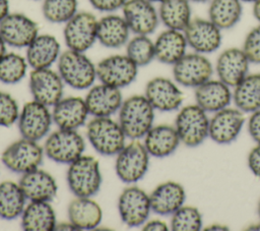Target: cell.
I'll return each instance as SVG.
<instances>
[{
	"label": "cell",
	"instance_id": "cell-1",
	"mask_svg": "<svg viewBox=\"0 0 260 231\" xmlns=\"http://www.w3.org/2000/svg\"><path fill=\"white\" fill-rule=\"evenodd\" d=\"M154 108L145 96L134 95L127 98L119 109V124L126 137L139 139L144 137L153 126Z\"/></svg>",
	"mask_w": 260,
	"mask_h": 231
},
{
	"label": "cell",
	"instance_id": "cell-2",
	"mask_svg": "<svg viewBox=\"0 0 260 231\" xmlns=\"http://www.w3.org/2000/svg\"><path fill=\"white\" fill-rule=\"evenodd\" d=\"M57 64L63 81L75 90L92 86L96 78V65L84 52L67 49L61 52Z\"/></svg>",
	"mask_w": 260,
	"mask_h": 231
},
{
	"label": "cell",
	"instance_id": "cell-3",
	"mask_svg": "<svg viewBox=\"0 0 260 231\" xmlns=\"http://www.w3.org/2000/svg\"><path fill=\"white\" fill-rule=\"evenodd\" d=\"M66 178L68 187L75 196L94 195L102 185L99 161L92 156H80L69 164Z\"/></svg>",
	"mask_w": 260,
	"mask_h": 231
},
{
	"label": "cell",
	"instance_id": "cell-4",
	"mask_svg": "<svg viewBox=\"0 0 260 231\" xmlns=\"http://www.w3.org/2000/svg\"><path fill=\"white\" fill-rule=\"evenodd\" d=\"M86 136L92 148L103 156L117 155L125 146L126 135L110 117H94L87 123Z\"/></svg>",
	"mask_w": 260,
	"mask_h": 231
},
{
	"label": "cell",
	"instance_id": "cell-5",
	"mask_svg": "<svg viewBox=\"0 0 260 231\" xmlns=\"http://www.w3.org/2000/svg\"><path fill=\"white\" fill-rule=\"evenodd\" d=\"M174 126L181 143L195 148L208 137L209 118L207 112L197 104L187 105L178 112Z\"/></svg>",
	"mask_w": 260,
	"mask_h": 231
},
{
	"label": "cell",
	"instance_id": "cell-6",
	"mask_svg": "<svg viewBox=\"0 0 260 231\" xmlns=\"http://www.w3.org/2000/svg\"><path fill=\"white\" fill-rule=\"evenodd\" d=\"M44 154V148L37 140L21 137L3 151L1 161L10 171L24 174L39 168Z\"/></svg>",
	"mask_w": 260,
	"mask_h": 231
},
{
	"label": "cell",
	"instance_id": "cell-7",
	"mask_svg": "<svg viewBox=\"0 0 260 231\" xmlns=\"http://www.w3.org/2000/svg\"><path fill=\"white\" fill-rule=\"evenodd\" d=\"M116 156V174L123 182L135 183L147 172L150 155L138 139L124 146Z\"/></svg>",
	"mask_w": 260,
	"mask_h": 231
},
{
	"label": "cell",
	"instance_id": "cell-8",
	"mask_svg": "<svg viewBox=\"0 0 260 231\" xmlns=\"http://www.w3.org/2000/svg\"><path fill=\"white\" fill-rule=\"evenodd\" d=\"M85 150V141L80 133L72 129H61L52 132L44 146L45 155L56 163L70 164Z\"/></svg>",
	"mask_w": 260,
	"mask_h": 231
},
{
	"label": "cell",
	"instance_id": "cell-9",
	"mask_svg": "<svg viewBox=\"0 0 260 231\" xmlns=\"http://www.w3.org/2000/svg\"><path fill=\"white\" fill-rule=\"evenodd\" d=\"M173 66L174 80L186 88H197L211 78L214 66L204 54L186 53Z\"/></svg>",
	"mask_w": 260,
	"mask_h": 231
},
{
	"label": "cell",
	"instance_id": "cell-10",
	"mask_svg": "<svg viewBox=\"0 0 260 231\" xmlns=\"http://www.w3.org/2000/svg\"><path fill=\"white\" fill-rule=\"evenodd\" d=\"M98 19L88 11H77L64 23L63 38L68 49L86 52L98 41Z\"/></svg>",
	"mask_w": 260,
	"mask_h": 231
},
{
	"label": "cell",
	"instance_id": "cell-11",
	"mask_svg": "<svg viewBox=\"0 0 260 231\" xmlns=\"http://www.w3.org/2000/svg\"><path fill=\"white\" fill-rule=\"evenodd\" d=\"M188 47L194 52L210 54L219 49L222 42V31L208 17H193L183 31Z\"/></svg>",
	"mask_w": 260,
	"mask_h": 231
},
{
	"label": "cell",
	"instance_id": "cell-12",
	"mask_svg": "<svg viewBox=\"0 0 260 231\" xmlns=\"http://www.w3.org/2000/svg\"><path fill=\"white\" fill-rule=\"evenodd\" d=\"M138 72V66L125 54L111 55L96 64V77L101 82L121 89L132 83Z\"/></svg>",
	"mask_w": 260,
	"mask_h": 231
},
{
	"label": "cell",
	"instance_id": "cell-13",
	"mask_svg": "<svg viewBox=\"0 0 260 231\" xmlns=\"http://www.w3.org/2000/svg\"><path fill=\"white\" fill-rule=\"evenodd\" d=\"M118 211L122 222L127 226L143 225L151 211L149 194L134 185L124 188L118 199Z\"/></svg>",
	"mask_w": 260,
	"mask_h": 231
},
{
	"label": "cell",
	"instance_id": "cell-14",
	"mask_svg": "<svg viewBox=\"0 0 260 231\" xmlns=\"http://www.w3.org/2000/svg\"><path fill=\"white\" fill-rule=\"evenodd\" d=\"M52 121L48 106L35 100L23 105L17 119L21 136L37 141L48 134Z\"/></svg>",
	"mask_w": 260,
	"mask_h": 231
},
{
	"label": "cell",
	"instance_id": "cell-15",
	"mask_svg": "<svg viewBox=\"0 0 260 231\" xmlns=\"http://www.w3.org/2000/svg\"><path fill=\"white\" fill-rule=\"evenodd\" d=\"M28 85L34 100L48 107L54 106L62 99L64 81L59 72L51 67L32 69Z\"/></svg>",
	"mask_w": 260,
	"mask_h": 231
},
{
	"label": "cell",
	"instance_id": "cell-16",
	"mask_svg": "<svg viewBox=\"0 0 260 231\" xmlns=\"http://www.w3.org/2000/svg\"><path fill=\"white\" fill-rule=\"evenodd\" d=\"M0 35L7 46L26 48L39 35V25L23 13L10 12L0 21Z\"/></svg>",
	"mask_w": 260,
	"mask_h": 231
},
{
	"label": "cell",
	"instance_id": "cell-17",
	"mask_svg": "<svg viewBox=\"0 0 260 231\" xmlns=\"http://www.w3.org/2000/svg\"><path fill=\"white\" fill-rule=\"evenodd\" d=\"M144 96L154 110L161 112L179 109L184 100L183 92L177 82L164 76L151 78L145 85Z\"/></svg>",
	"mask_w": 260,
	"mask_h": 231
},
{
	"label": "cell",
	"instance_id": "cell-18",
	"mask_svg": "<svg viewBox=\"0 0 260 231\" xmlns=\"http://www.w3.org/2000/svg\"><path fill=\"white\" fill-rule=\"evenodd\" d=\"M244 123V112L237 107H225L209 118L208 137L218 145H229L238 137Z\"/></svg>",
	"mask_w": 260,
	"mask_h": 231
},
{
	"label": "cell",
	"instance_id": "cell-19",
	"mask_svg": "<svg viewBox=\"0 0 260 231\" xmlns=\"http://www.w3.org/2000/svg\"><path fill=\"white\" fill-rule=\"evenodd\" d=\"M148 0H127L122 7L123 17L135 35L154 33L159 21L158 11Z\"/></svg>",
	"mask_w": 260,
	"mask_h": 231
},
{
	"label": "cell",
	"instance_id": "cell-20",
	"mask_svg": "<svg viewBox=\"0 0 260 231\" xmlns=\"http://www.w3.org/2000/svg\"><path fill=\"white\" fill-rule=\"evenodd\" d=\"M251 62L242 48L230 47L216 58L214 70L219 80L235 88L248 73Z\"/></svg>",
	"mask_w": 260,
	"mask_h": 231
},
{
	"label": "cell",
	"instance_id": "cell-21",
	"mask_svg": "<svg viewBox=\"0 0 260 231\" xmlns=\"http://www.w3.org/2000/svg\"><path fill=\"white\" fill-rule=\"evenodd\" d=\"M18 184L29 201H50L56 196L58 190L55 178L39 168L22 174Z\"/></svg>",
	"mask_w": 260,
	"mask_h": 231
},
{
	"label": "cell",
	"instance_id": "cell-22",
	"mask_svg": "<svg viewBox=\"0 0 260 231\" xmlns=\"http://www.w3.org/2000/svg\"><path fill=\"white\" fill-rule=\"evenodd\" d=\"M84 100L88 113L94 117H110L123 103L120 89L103 82L90 86Z\"/></svg>",
	"mask_w": 260,
	"mask_h": 231
},
{
	"label": "cell",
	"instance_id": "cell-23",
	"mask_svg": "<svg viewBox=\"0 0 260 231\" xmlns=\"http://www.w3.org/2000/svg\"><path fill=\"white\" fill-rule=\"evenodd\" d=\"M151 211L160 216H168L181 208L186 200L183 185L176 181L158 184L149 194Z\"/></svg>",
	"mask_w": 260,
	"mask_h": 231
},
{
	"label": "cell",
	"instance_id": "cell-24",
	"mask_svg": "<svg viewBox=\"0 0 260 231\" xmlns=\"http://www.w3.org/2000/svg\"><path fill=\"white\" fill-rule=\"evenodd\" d=\"M61 46L58 39L50 34H39L26 47L25 58L32 69L48 68L58 61Z\"/></svg>",
	"mask_w": 260,
	"mask_h": 231
},
{
	"label": "cell",
	"instance_id": "cell-25",
	"mask_svg": "<svg viewBox=\"0 0 260 231\" xmlns=\"http://www.w3.org/2000/svg\"><path fill=\"white\" fill-rule=\"evenodd\" d=\"M85 100L79 97L62 98L53 106V122L61 129L76 130L85 123L88 115Z\"/></svg>",
	"mask_w": 260,
	"mask_h": 231
},
{
	"label": "cell",
	"instance_id": "cell-26",
	"mask_svg": "<svg viewBox=\"0 0 260 231\" xmlns=\"http://www.w3.org/2000/svg\"><path fill=\"white\" fill-rule=\"evenodd\" d=\"M196 104L204 111L215 113L228 107L233 100L231 86L219 79H208L195 88Z\"/></svg>",
	"mask_w": 260,
	"mask_h": 231
},
{
	"label": "cell",
	"instance_id": "cell-27",
	"mask_svg": "<svg viewBox=\"0 0 260 231\" xmlns=\"http://www.w3.org/2000/svg\"><path fill=\"white\" fill-rule=\"evenodd\" d=\"M69 221L77 230H94L103 218L101 206L90 197L76 196L70 201L67 209Z\"/></svg>",
	"mask_w": 260,
	"mask_h": 231
},
{
	"label": "cell",
	"instance_id": "cell-28",
	"mask_svg": "<svg viewBox=\"0 0 260 231\" xmlns=\"http://www.w3.org/2000/svg\"><path fill=\"white\" fill-rule=\"evenodd\" d=\"M187 40L183 31L166 28L154 41L155 59L164 64L174 65L187 53Z\"/></svg>",
	"mask_w": 260,
	"mask_h": 231
},
{
	"label": "cell",
	"instance_id": "cell-29",
	"mask_svg": "<svg viewBox=\"0 0 260 231\" xmlns=\"http://www.w3.org/2000/svg\"><path fill=\"white\" fill-rule=\"evenodd\" d=\"M181 143L175 126L159 124L152 126L144 135V147L148 154L155 158L172 155Z\"/></svg>",
	"mask_w": 260,
	"mask_h": 231
},
{
	"label": "cell",
	"instance_id": "cell-30",
	"mask_svg": "<svg viewBox=\"0 0 260 231\" xmlns=\"http://www.w3.org/2000/svg\"><path fill=\"white\" fill-rule=\"evenodd\" d=\"M130 32L123 15L110 13L98 19L96 39L106 48L117 49L126 45Z\"/></svg>",
	"mask_w": 260,
	"mask_h": 231
},
{
	"label": "cell",
	"instance_id": "cell-31",
	"mask_svg": "<svg viewBox=\"0 0 260 231\" xmlns=\"http://www.w3.org/2000/svg\"><path fill=\"white\" fill-rule=\"evenodd\" d=\"M56 224L50 201H30L21 214V228L25 231H53Z\"/></svg>",
	"mask_w": 260,
	"mask_h": 231
},
{
	"label": "cell",
	"instance_id": "cell-32",
	"mask_svg": "<svg viewBox=\"0 0 260 231\" xmlns=\"http://www.w3.org/2000/svg\"><path fill=\"white\" fill-rule=\"evenodd\" d=\"M233 101L244 113L260 109V73H248L235 88Z\"/></svg>",
	"mask_w": 260,
	"mask_h": 231
},
{
	"label": "cell",
	"instance_id": "cell-33",
	"mask_svg": "<svg viewBox=\"0 0 260 231\" xmlns=\"http://www.w3.org/2000/svg\"><path fill=\"white\" fill-rule=\"evenodd\" d=\"M157 11L159 21L171 30L184 31L193 18L189 0H165L159 3Z\"/></svg>",
	"mask_w": 260,
	"mask_h": 231
},
{
	"label": "cell",
	"instance_id": "cell-34",
	"mask_svg": "<svg viewBox=\"0 0 260 231\" xmlns=\"http://www.w3.org/2000/svg\"><path fill=\"white\" fill-rule=\"evenodd\" d=\"M208 18L221 31L237 25L243 15L241 0H210L207 9Z\"/></svg>",
	"mask_w": 260,
	"mask_h": 231
},
{
	"label": "cell",
	"instance_id": "cell-35",
	"mask_svg": "<svg viewBox=\"0 0 260 231\" xmlns=\"http://www.w3.org/2000/svg\"><path fill=\"white\" fill-rule=\"evenodd\" d=\"M26 197L18 183L6 180L0 183V218L13 220L21 216Z\"/></svg>",
	"mask_w": 260,
	"mask_h": 231
},
{
	"label": "cell",
	"instance_id": "cell-36",
	"mask_svg": "<svg viewBox=\"0 0 260 231\" xmlns=\"http://www.w3.org/2000/svg\"><path fill=\"white\" fill-rule=\"evenodd\" d=\"M27 66L25 57L14 52H6L0 58V81L7 84L20 81L26 74Z\"/></svg>",
	"mask_w": 260,
	"mask_h": 231
},
{
	"label": "cell",
	"instance_id": "cell-37",
	"mask_svg": "<svg viewBox=\"0 0 260 231\" xmlns=\"http://www.w3.org/2000/svg\"><path fill=\"white\" fill-rule=\"evenodd\" d=\"M126 55L138 66H146L155 59L154 42L146 35H135L126 44Z\"/></svg>",
	"mask_w": 260,
	"mask_h": 231
},
{
	"label": "cell",
	"instance_id": "cell-38",
	"mask_svg": "<svg viewBox=\"0 0 260 231\" xmlns=\"http://www.w3.org/2000/svg\"><path fill=\"white\" fill-rule=\"evenodd\" d=\"M77 0H43V16L52 23H65L77 12Z\"/></svg>",
	"mask_w": 260,
	"mask_h": 231
},
{
	"label": "cell",
	"instance_id": "cell-39",
	"mask_svg": "<svg viewBox=\"0 0 260 231\" xmlns=\"http://www.w3.org/2000/svg\"><path fill=\"white\" fill-rule=\"evenodd\" d=\"M170 226L173 231H199L203 228L202 215L196 207L183 205L172 214Z\"/></svg>",
	"mask_w": 260,
	"mask_h": 231
},
{
	"label": "cell",
	"instance_id": "cell-40",
	"mask_svg": "<svg viewBox=\"0 0 260 231\" xmlns=\"http://www.w3.org/2000/svg\"><path fill=\"white\" fill-rule=\"evenodd\" d=\"M18 116L19 108L15 99L8 93L0 92V126H11Z\"/></svg>",
	"mask_w": 260,
	"mask_h": 231
},
{
	"label": "cell",
	"instance_id": "cell-41",
	"mask_svg": "<svg viewBox=\"0 0 260 231\" xmlns=\"http://www.w3.org/2000/svg\"><path fill=\"white\" fill-rule=\"evenodd\" d=\"M242 49L251 63L260 64V23L248 32Z\"/></svg>",
	"mask_w": 260,
	"mask_h": 231
},
{
	"label": "cell",
	"instance_id": "cell-42",
	"mask_svg": "<svg viewBox=\"0 0 260 231\" xmlns=\"http://www.w3.org/2000/svg\"><path fill=\"white\" fill-rule=\"evenodd\" d=\"M127 0H88L90 5L99 11L111 13L122 9Z\"/></svg>",
	"mask_w": 260,
	"mask_h": 231
},
{
	"label": "cell",
	"instance_id": "cell-43",
	"mask_svg": "<svg viewBox=\"0 0 260 231\" xmlns=\"http://www.w3.org/2000/svg\"><path fill=\"white\" fill-rule=\"evenodd\" d=\"M248 131L256 143H260V109L251 113L248 119Z\"/></svg>",
	"mask_w": 260,
	"mask_h": 231
},
{
	"label": "cell",
	"instance_id": "cell-44",
	"mask_svg": "<svg viewBox=\"0 0 260 231\" xmlns=\"http://www.w3.org/2000/svg\"><path fill=\"white\" fill-rule=\"evenodd\" d=\"M247 163L250 171L260 178V143H257L248 154Z\"/></svg>",
	"mask_w": 260,
	"mask_h": 231
},
{
	"label": "cell",
	"instance_id": "cell-45",
	"mask_svg": "<svg viewBox=\"0 0 260 231\" xmlns=\"http://www.w3.org/2000/svg\"><path fill=\"white\" fill-rule=\"evenodd\" d=\"M142 230L144 231H167L169 230V226L168 224L159 219H153V220H149L146 221L143 225H142Z\"/></svg>",
	"mask_w": 260,
	"mask_h": 231
},
{
	"label": "cell",
	"instance_id": "cell-46",
	"mask_svg": "<svg viewBox=\"0 0 260 231\" xmlns=\"http://www.w3.org/2000/svg\"><path fill=\"white\" fill-rule=\"evenodd\" d=\"M10 13L9 11V1L0 0V21Z\"/></svg>",
	"mask_w": 260,
	"mask_h": 231
},
{
	"label": "cell",
	"instance_id": "cell-47",
	"mask_svg": "<svg viewBox=\"0 0 260 231\" xmlns=\"http://www.w3.org/2000/svg\"><path fill=\"white\" fill-rule=\"evenodd\" d=\"M55 230H65V231H76L77 228L69 221V222H62L56 224Z\"/></svg>",
	"mask_w": 260,
	"mask_h": 231
},
{
	"label": "cell",
	"instance_id": "cell-48",
	"mask_svg": "<svg viewBox=\"0 0 260 231\" xmlns=\"http://www.w3.org/2000/svg\"><path fill=\"white\" fill-rule=\"evenodd\" d=\"M253 4L252 7V13L253 16L255 17V19L260 23V0H256Z\"/></svg>",
	"mask_w": 260,
	"mask_h": 231
},
{
	"label": "cell",
	"instance_id": "cell-49",
	"mask_svg": "<svg viewBox=\"0 0 260 231\" xmlns=\"http://www.w3.org/2000/svg\"><path fill=\"white\" fill-rule=\"evenodd\" d=\"M203 230H216V231H219V230H229V227H228V225H224V224L214 223V224H210V225L204 227Z\"/></svg>",
	"mask_w": 260,
	"mask_h": 231
},
{
	"label": "cell",
	"instance_id": "cell-50",
	"mask_svg": "<svg viewBox=\"0 0 260 231\" xmlns=\"http://www.w3.org/2000/svg\"><path fill=\"white\" fill-rule=\"evenodd\" d=\"M6 47H7V45H6L5 41L3 40V38L0 35V58L3 57L6 54V52H7Z\"/></svg>",
	"mask_w": 260,
	"mask_h": 231
},
{
	"label": "cell",
	"instance_id": "cell-51",
	"mask_svg": "<svg viewBox=\"0 0 260 231\" xmlns=\"http://www.w3.org/2000/svg\"><path fill=\"white\" fill-rule=\"evenodd\" d=\"M245 230H260V222L257 223V224H252V225H249L247 228H245Z\"/></svg>",
	"mask_w": 260,
	"mask_h": 231
},
{
	"label": "cell",
	"instance_id": "cell-52",
	"mask_svg": "<svg viewBox=\"0 0 260 231\" xmlns=\"http://www.w3.org/2000/svg\"><path fill=\"white\" fill-rule=\"evenodd\" d=\"M191 3H205V2H209L210 0H189Z\"/></svg>",
	"mask_w": 260,
	"mask_h": 231
},
{
	"label": "cell",
	"instance_id": "cell-53",
	"mask_svg": "<svg viewBox=\"0 0 260 231\" xmlns=\"http://www.w3.org/2000/svg\"><path fill=\"white\" fill-rule=\"evenodd\" d=\"M243 3H254L256 0H241Z\"/></svg>",
	"mask_w": 260,
	"mask_h": 231
},
{
	"label": "cell",
	"instance_id": "cell-54",
	"mask_svg": "<svg viewBox=\"0 0 260 231\" xmlns=\"http://www.w3.org/2000/svg\"><path fill=\"white\" fill-rule=\"evenodd\" d=\"M257 212H258V216H259V219H260V199L258 201V207H257Z\"/></svg>",
	"mask_w": 260,
	"mask_h": 231
},
{
	"label": "cell",
	"instance_id": "cell-55",
	"mask_svg": "<svg viewBox=\"0 0 260 231\" xmlns=\"http://www.w3.org/2000/svg\"><path fill=\"white\" fill-rule=\"evenodd\" d=\"M148 1H150V2H152V3H161V2L165 1V0H148Z\"/></svg>",
	"mask_w": 260,
	"mask_h": 231
},
{
	"label": "cell",
	"instance_id": "cell-56",
	"mask_svg": "<svg viewBox=\"0 0 260 231\" xmlns=\"http://www.w3.org/2000/svg\"><path fill=\"white\" fill-rule=\"evenodd\" d=\"M34 1H37V0H34ZM42 1H43V0H42Z\"/></svg>",
	"mask_w": 260,
	"mask_h": 231
}]
</instances>
